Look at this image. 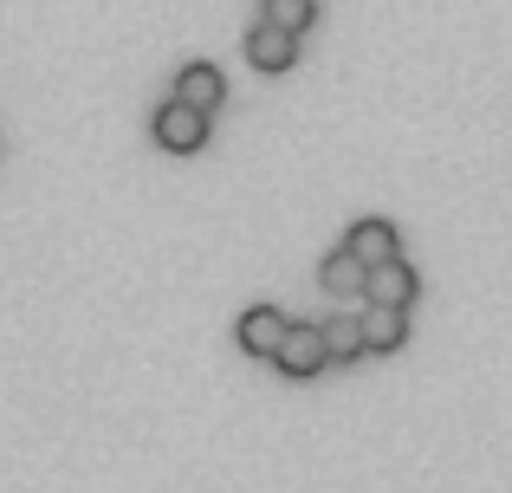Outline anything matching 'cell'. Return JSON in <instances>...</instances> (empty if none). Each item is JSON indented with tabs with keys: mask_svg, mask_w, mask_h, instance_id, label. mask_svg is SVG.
Wrapping results in <instances>:
<instances>
[{
	"mask_svg": "<svg viewBox=\"0 0 512 493\" xmlns=\"http://www.w3.org/2000/svg\"><path fill=\"white\" fill-rule=\"evenodd\" d=\"M150 137L163 143L169 156H195L201 143H208V111H195V104H182V98H163V111H156Z\"/></svg>",
	"mask_w": 512,
	"mask_h": 493,
	"instance_id": "cell-1",
	"label": "cell"
},
{
	"mask_svg": "<svg viewBox=\"0 0 512 493\" xmlns=\"http://www.w3.org/2000/svg\"><path fill=\"white\" fill-rule=\"evenodd\" d=\"M273 364L286 370V377H318V370L331 364V351H325V331L318 325H286V338H279V351H273Z\"/></svg>",
	"mask_w": 512,
	"mask_h": 493,
	"instance_id": "cell-2",
	"label": "cell"
},
{
	"mask_svg": "<svg viewBox=\"0 0 512 493\" xmlns=\"http://www.w3.org/2000/svg\"><path fill=\"white\" fill-rule=\"evenodd\" d=\"M357 325H363V351L370 357L402 351V344H409V305H363Z\"/></svg>",
	"mask_w": 512,
	"mask_h": 493,
	"instance_id": "cell-3",
	"label": "cell"
},
{
	"mask_svg": "<svg viewBox=\"0 0 512 493\" xmlns=\"http://www.w3.org/2000/svg\"><path fill=\"white\" fill-rule=\"evenodd\" d=\"M286 325H292V318L279 312V305H253V312H240L234 338H240V351H247V357H273L279 338H286Z\"/></svg>",
	"mask_w": 512,
	"mask_h": 493,
	"instance_id": "cell-4",
	"label": "cell"
},
{
	"mask_svg": "<svg viewBox=\"0 0 512 493\" xmlns=\"http://www.w3.org/2000/svg\"><path fill=\"white\" fill-rule=\"evenodd\" d=\"M415 292H422V279H415V266L396 253V260L370 266V286H363V299H370V305H415Z\"/></svg>",
	"mask_w": 512,
	"mask_h": 493,
	"instance_id": "cell-5",
	"label": "cell"
},
{
	"mask_svg": "<svg viewBox=\"0 0 512 493\" xmlns=\"http://www.w3.org/2000/svg\"><path fill=\"white\" fill-rule=\"evenodd\" d=\"M247 59L260 65V72H292V59H299V33H286V26L260 20L247 33Z\"/></svg>",
	"mask_w": 512,
	"mask_h": 493,
	"instance_id": "cell-6",
	"label": "cell"
},
{
	"mask_svg": "<svg viewBox=\"0 0 512 493\" xmlns=\"http://www.w3.org/2000/svg\"><path fill=\"white\" fill-rule=\"evenodd\" d=\"M318 286H325L331 299H363V286H370V266H363L350 247H331L325 266H318Z\"/></svg>",
	"mask_w": 512,
	"mask_h": 493,
	"instance_id": "cell-7",
	"label": "cell"
},
{
	"mask_svg": "<svg viewBox=\"0 0 512 493\" xmlns=\"http://www.w3.org/2000/svg\"><path fill=\"white\" fill-rule=\"evenodd\" d=\"M175 98L214 117V111H221V98H227V78H221V65H182V72H175Z\"/></svg>",
	"mask_w": 512,
	"mask_h": 493,
	"instance_id": "cell-8",
	"label": "cell"
},
{
	"mask_svg": "<svg viewBox=\"0 0 512 493\" xmlns=\"http://www.w3.org/2000/svg\"><path fill=\"white\" fill-rule=\"evenodd\" d=\"M344 247L350 253H357V260L363 266H383V260H396V253H402V241H396V228H389V221H357V228H350L344 234Z\"/></svg>",
	"mask_w": 512,
	"mask_h": 493,
	"instance_id": "cell-9",
	"label": "cell"
},
{
	"mask_svg": "<svg viewBox=\"0 0 512 493\" xmlns=\"http://www.w3.org/2000/svg\"><path fill=\"white\" fill-rule=\"evenodd\" d=\"M318 331H325V351H331V364H357V357H370V351H363V325H357L350 312L325 318Z\"/></svg>",
	"mask_w": 512,
	"mask_h": 493,
	"instance_id": "cell-10",
	"label": "cell"
},
{
	"mask_svg": "<svg viewBox=\"0 0 512 493\" xmlns=\"http://www.w3.org/2000/svg\"><path fill=\"white\" fill-rule=\"evenodd\" d=\"M260 20L286 26V33H305V26L318 20V0H266V7H260Z\"/></svg>",
	"mask_w": 512,
	"mask_h": 493,
	"instance_id": "cell-11",
	"label": "cell"
}]
</instances>
